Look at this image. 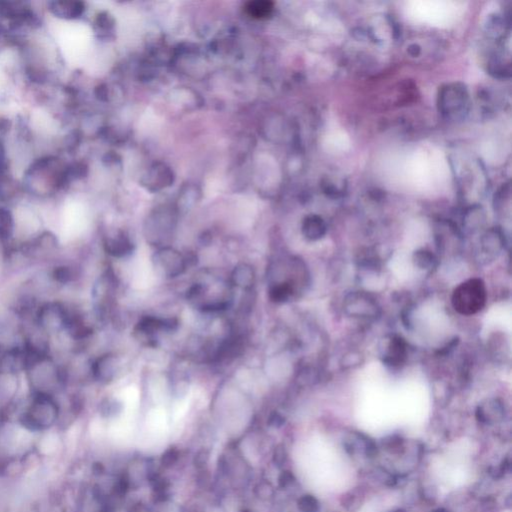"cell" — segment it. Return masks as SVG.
I'll use <instances>...</instances> for the list:
<instances>
[{
  "label": "cell",
  "instance_id": "obj_1",
  "mask_svg": "<svg viewBox=\"0 0 512 512\" xmlns=\"http://www.w3.org/2000/svg\"><path fill=\"white\" fill-rule=\"evenodd\" d=\"M67 159L56 154L34 157L21 179L24 196L34 201H51L67 192L64 171Z\"/></svg>",
  "mask_w": 512,
  "mask_h": 512
},
{
  "label": "cell",
  "instance_id": "obj_2",
  "mask_svg": "<svg viewBox=\"0 0 512 512\" xmlns=\"http://www.w3.org/2000/svg\"><path fill=\"white\" fill-rule=\"evenodd\" d=\"M61 404L57 396L29 393L16 411V421L24 431L42 433L59 426Z\"/></svg>",
  "mask_w": 512,
  "mask_h": 512
},
{
  "label": "cell",
  "instance_id": "obj_3",
  "mask_svg": "<svg viewBox=\"0 0 512 512\" xmlns=\"http://www.w3.org/2000/svg\"><path fill=\"white\" fill-rule=\"evenodd\" d=\"M24 378L29 393L59 396L69 389L66 368L54 354L31 359Z\"/></svg>",
  "mask_w": 512,
  "mask_h": 512
},
{
  "label": "cell",
  "instance_id": "obj_4",
  "mask_svg": "<svg viewBox=\"0 0 512 512\" xmlns=\"http://www.w3.org/2000/svg\"><path fill=\"white\" fill-rule=\"evenodd\" d=\"M69 318V303L62 297L44 299L37 307L34 322L46 332L52 341L61 337L66 331Z\"/></svg>",
  "mask_w": 512,
  "mask_h": 512
},
{
  "label": "cell",
  "instance_id": "obj_5",
  "mask_svg": "<svg viewBox=\"0 0 512 512\" xmlns=\"http://www.w3.org/2000/svg\"><path fill=\"white\" fill-rule=\"evenodd\" d=\"M486 283L481 278H471L462 282L454 289L451 296L454 311L466 316L478 313L486 306Z\"/></svg>",
  "mask_w": 512,
  "mask_h": 512
},
{
  "label": "cell",
  "instance_id": "obj_6",
  "mask_svg": "<svg viewBox=\"0 0 512 512\" xmlns=\"http://www.w3.org/2000/svg\"><path fill=\"white\" fill-rule=\"evenodd\" d=\"M24 374L0 368V422L9 421L24 399Z\"/></svg>",
  "mask_w": 512,
  "mask_h": 512
},
{
  "label": "cell",
  "instance_id": "obj_7",
  "mask_svg": "<svg viewBox=\"0 0 512 512\" xmlns=\"http://www.w3.org/2000/svg\"><path fill=\"white\" fill-rule=\"evenodd\" d=\"M176 229V219L174 214L167 211H157L149 217L144 229L146 239L151 246L157 249L169 246Z\"/></svg>",
  "mask_w": 512,
  "mask_h": 512
},
{
  "label": "cell",
  "instance_id": "obj_8",
  "mask_svg": "<svg viewBox=\"0 0 512 512\" xmlns=\"http://www.w3.org/2000/svg\"><path fill=\"white\" fill-rule=\"evenodd\" d=\"M152 263L156 273L167 279L182 276L189 267L186 256L171 246L157 249L152 256Z\"/></svg>",
  "mask_w": 512,
  "mask_h": 512
},
{
  "label": "cell",
  "instance_id": "obj_9",
  "mask_svg": "<svg viewBox=\"0 0 512 512\" xmlns=\"http://www.w3.org/2000/svg\"><path fill=\"white\" fill-rule=\"evenodd\" d=\"M343 309L347 316L358 319H374L381 313L378 302L366 291H352L347 294Z\"/></svg>",
  "mask_w": 512,
  "mask_h": 512
},
{
  "label": "cell",
  "instance_id": "obj_10",
  "mask_svg": "<svg viewBox=\"0 0 512 512\" xmlns=\"http://www.w3.org/2000/svg\"><path fill=\"white\" fill-rule=\"evenodd\" d=\"M121 367L119 357L111 352L102 353L89 363V376L99 384H109L116 379Z\"/></svg>",
  "mask_w": 512,
  "mask_h": 512
},
{
  "label": "cell",
  "instance_id": "obj_11",
  "mask_svg": "<svg viewBox=\"0 0 512 512\" xmlns=\"http://www.w3.org/2000/svg\"><path fill=\"white\" fill-rule=\"evenodd\" d=\"M379 351L382 362L389 367L403 366L408 358V346L406 339L397 334L386 336Z\"/></svg>",
  "mask_w": 512,
  "mask_h": 512
},
{
  "label": "cell",
  "instance_id": "obj_12",
  "mask_svg": "<svg viewBox=\"0 0 512 512\" xmlns=\"http://www.w3.org/2000/svg\"><path fill=\"white\" fill-rule=\"evenodd\" d=\"M468 94L466 87L461 84H451L442 89L439 96V106L443 114L448 116H458L466 111Z\"/></svg>",
  "mask_w": 512,
  "mask_h": 512
},
{
  "label": "cell",
  "instance_id": "obj_13",
  "mask_svg": "<svg viewBox=\"0 0 512 512\" xmlns=\"http://www.w3.org/2000/svg\"><path fill=\"white\" fill-rule=\"evenodd\" d=\"M49 14L61 21H79L86 12V4L77 0H51L46 2Z\"/></svg>",
  "mask_w": 512,
  "mask_h": 512
},
{
  "label": "cell",
  "instance_id": "obj_14",
  "mask_svg": "<svg viewBox=\"0 0 512 512\" xmlns=\"http://www.w3.org/2000/svg\"><path fill=\"white\" fill-rule=\"evenodd\" d=\"M179 327L176 318H159L156 316H144L136 326V333L147 341L156 338L159 332L174 331Z\"/></svg>",
  "mask_w": 512,
  "mask_h": 512
},
{
  "label": "cell",
  "instance_id": "obj_15",
  "mask_svg": "<svg viewBox=\"0 0 512 512\" xmlns=\"http://www.w3.org/2000/svg\"><path fill=\"white\" fill-rule=\"evenodd\" d=\"M506 416V404L498 398L486 399L479 403L476 411L477 421L486 426H496L501 423Z\"/></svg>",
  "mask_w": 512,
  "mask_h": 512
},
{
  "label": "cell",
  "instance_id": "obj_16",
  "mask_svg": "<svg viewBox=\"0 0 512 512\" xmlns=\"http://www.w3.org/2000/svg\"><path fill=\"white\" fill-rule=\"evenodd\" d=\"M506 247V237L499 229H492L486 231L481 239L479 254L484 261H493Z\"/></svg>",
  "mask_w": 512,
  "mask_h": 512
},
{
  "label": "cell",
  "instance_id": "obj_17",
  "mask_svg": "<svg viewBox=\"0 0 512 512\" xmlns=\"http://www.w3.org/2000/svg\"><path fill=\"white\" fill-rule=\"evenodd\" d=\"M104 251L116 258H124L131 256L134 251V242L124 232H117L112 236L104 237L102 241Z\"/></svg>",
  "mask_w": 512,
  "mask_h": 512
},
{
  "label": "cell",
  "instance_id": "obj_18",
  "mask_svg": "<svg viewBox=\"0 0 512 512\" xmlns=\"http://www.w3.org/2000/svg\"><path fill=\"white\" fill-rule=\"evenodd\" d=\"M343 444L344 449L351 456L361 453L367 458H373L378 454V447L376 442L361 432H352L348 438L344 441Z\"/></svg>",
  "mask_w": 512,
  "mask_h": 512
},
{
  "label": "cell",
  "instance_id": "obj_19",
  "mask_svg": "<svg viewBox=\"0 0 512 512\" xmlns=\"http://www.w3.org/2000/svg\"><path fill=\"white\" fill-rule=\"evenodd\" d=\"M256 274L254 267L251 264L241 263L234 267L231 272V283L234 286L244 289V291H251L256 284Z\"/></svg>",
  "mask_w": 512,
  "mask_h": 512
},
{
  "label": "cell",
  "instance_id": "obj_20",
  "mask_svg": "<svg viewBox=\"0 0 512 512\" xmlns=\"http://www.w3.org/2000/svg\"><path fill=\"white\" fill-rule=\"evenodd\" d=\"M302 234L307 241H316L326 236L327 226L326 221L319 216H309L302 222Z\"/></svg>",
  "mask_w": 512,
  "mask_h": 512
},
{
  "label": "cell",
  "instance_id": "obj_21",
  "mask_svg": "<svg viewBox=\"0 0 512 512\" xmlns=\"http://www.w3.org/2000/svg\"><path fill=\"white\" fill-rule=\"evenodd\" d=\"M297 286L291 282H273L269 286L268 296L274 303H286L296 294Z\"/></svg>",
  "mask_w": 512,
  "mask_h": 512
},
{
  "label": "cell",
  "instance_id": "obj_22",
  "mask_svg": "<svg viewBox=\"0 0 512 512\" xmlns=\"http://www.w3.org/2000/svg\"><path fill=\"white\" fill-rule=\"evenodd\" d=\"M486 224V214L481 207H471L463 219L464 229L469 234L478 231Z\"/></svg>",
  "mask_w": 512,
  "mask_h": 512
},
{
  "label": "cell",
  "instance_id": "obj_23",
  "mask_svg": "<svg viewBox=\"0 0 512 512\" xmlns=\"http://www.w3.org/2000/svg\"><path fill=\"white\" fill-rule=\"evenodd\" d=\"M412 261L414 266L422 271H432L438 264V258L436 254L426 249H419L414 251Z\"/></svg>",
  "mask_w": 512,
  "mask_h": 512
},
{
  "label": "cell",
  "instance_id": "obj_24",
  "mask_svg": "<svg viewBox=\"0 0 512 512\" xmlns=\"http://www.w3.org/2000/svg\"><path fill=\"white\" fill-rule=\"evenodd\" d=\"M363 501L364 492L359 487L354 488L353 491L347 492L341 497V506L349 512L358 511Z\"/></svg>",
  "mask_w": 512,
  "mask_h": 512
},
{
  "label": "cell",
  "instance_id": "obj_25",
  "mask_svg": "<svg viewBox=\"0 0 512 512\" xmlns=\"http://www.w3.org/2000/svg\"><path fill=\"white\" fill-rule=\"evenodd\" d=\"M381 446L391 456H402L406 452V441L399 436L386 437L382 441Z\"/></svg>",
  "mask_w": 512,
  "mask_h": 512
},
{
  "label": "cell",
  "instance_id": "obj_26",
  "mask_svg": "<svg viewBox=\"0 0 512 512\" xmlns=\"http://www.w3.org/2000/svg\"><path fill=\"white\" fill-rule=\"evenodd\" d=\"M121 402L117 401L116 399L111 398V397L102 399V401L99 403V413L104 417L116 416L121 411Z\"/></svg>",
  "mask_w": 512,
  "mask_h": 512
},
{
  "label": "cell",
  "instance_id": "obj_27",
  "mask_svg": "<svg viewBox=\"0 0 512 512\" xmlns=\"http://www.w3.org/2000/svg\"><path fill=\"white\" fill-rule=\"evenodd\" d=\"M297 507L301 512H319L321 504L318 501L311 496V494H306L302 496L297 501Z\"/></svg>",
  "mask_w": 512,
  "mask_h": 512
},
{
  "label": "cell",
  "instance_id": "obj_28",
  "mask_svg": "<svg viewBox=\"0 0 512 512\" xmlns=\"http://www.w3.org/2000/svg\"><path fill=\"white\" fill-rule=\"evenodd\" d=\"M247 9L254 17H263L271 14L272 7L269 2H251Z\"/></svg>",
  "mask_w": 512,
  "mask_h": 512
},
{
  "label": "cell",
  "instance_id": "obj_29",
  "mask_svg": "<svg viewBox=\"0 0 512 512\" xmlns=\"http://www.w3.org/2000/svg\"><path fill=\"white\" fill-rule=\"evenodd\" d=\"M14 129V121L11 117L0 116V139L6 141V137L11 134Z\"/></svg>",
  "mask_w": 512,
  "mask_h": 512
},
{
  "label": "cell",
  "instance_id": "obj_30",
  "mask_svg": "<svg viewBox=\"0 0 512 512\" xmlns=\"http://www.w3.org/2000/svg\"><path fill=\"white\" fill-rule=\"evenodd\" d=\"M179 452L177 451L176 447H171L164 452V456L161 457L162 466L166 467H171L176 463L179 461Z\"/></svg>",
  "mask_w": 512,
  "mask_h": 512
},
{
  "label": "cell",
  "instance_id": "obj_31",
  "mask_svg": "<svg viewBox=\"0 0 512 512\" xmlns=\"http://www.w3.org/2000/svg\"><path fill=\"white\" fill-rule=\"evenodd\" d=\"M294 481H296V477H294L291 471H282V473L279 476L278 482L279 486H281V488H287V487L293 484Z\"/></svg>",
  "mask_w": 512,
  "mask_h": 512
},
{
  "label": "cell",
  "instance_id": "obj_32",
  "mask_svg": "<svg viewBox=\"0 0 512 512\" xmlns=\"http://www.w3.org/2000/svg\"><path fill=\"white\" fill-rule=\"evenodd\" d=\"M287 458V454L286 449H284L283 446H278L276 449V451H274L273 454V461L274 463H276V466H283L284 462L286 461Z\"/></svg>",
  "mask_w": 512,
  "mask_h": 512
},
{
  "label": "cell",
  "instance_id": "obj_33",
  "mask_svg": "<svg viewBox=\"0 0 512 512\" xmlns=\"http://www.w3.org/2000/svg\"><path fill=\"white\" fill-rule=\"evenodd\" d=\"M284 422H286V419H284V417L282 416L281 413L273 412V413L269 416L267 423H268L269 426L274 427V428H279V427L283 426Z\"/></svg>",
  "mask_w": 512,
  "mask_h": 512
},
{
  "label": "cell",
  "instance_id": "obj_34",
  "mask_svg": "<svg viewBox=\"0 0 512 512\" xmlns=\"http://www.w3.org/2000/svg\"><path fill=\"white\" fill-rule=\"evenodd\" d=\"M433 512H451L449 511H447L446 508H438L436 509V511H434Z\"/></svg>",
  "mask_w": 512,
  "mask_h": 512
},
{
  "label": "cell",
  "instance_id": "obj_35",
  "mask_svg": "<svg viewBox=\"0 0 512 512\" xmlns=\"http://www.w3.org/2000/svg\"><path fill=\"white\" fill-rule=\"evenodd\" d=\"M392 512H407V511H404V509H396V511H394Z\"/></svg>",
  "mask_w": 512,
  "mask_h": 512
},
{
  "label": "cell",
  "instance_id": "obj_36",
  "mask_svg": "<svg viewBox=\"0 0 512 512\" xmlns=\"http://www.w3.org/2000/svg\"><path fill=\"white\" fill-rule=\"evenodd\" d=\"M242 512H251V511H242Z\"/></svg>",
  "mask_w": 512,
  "mask_h": 512
}]
</instances>
